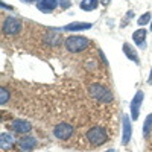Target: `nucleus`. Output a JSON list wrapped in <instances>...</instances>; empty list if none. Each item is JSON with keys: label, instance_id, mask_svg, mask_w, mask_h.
Returning <instances> with one entry per match:
<instances>
[{"label": "nucleus", "instance_id": "1", "mask_svg": "<svg viewBox=\"0 0 152 152\" xmlns=\"http://www.w3.org/2000/svg\"><path fill=\"white\" fill-rule=\"evenodd\" d=\"M85 138L93 148H97V146L104 145L108 140V134H107V129L104 128V126L96 125V126H91V128L87 131Z\"/></svg>", "mask_w": 152, "mask_h": 152}, {"label": "nucleus", "instance_id": "2", "mask_svg": "<svg viewBox=\"0 0 152 152\" xmlns=\"http://www.w3.org/2000/svg\"><path fill=\"white\" fill-rule=\"evenodd\" d=\"M88 46H90V41H88L85 37L73 35V37H69L66 40V49L69 50V52H72V53L82 52V50H85Z\"/></svg>", "mask_w": 152, "mask_h": 152}, {"label": "nucleus", "instance_id": "3", "mask_svg": "<svg viewBox=\"0 0 152 152\" xmlns=\"http://www.w3.org/2000/svg\"><path fill=\"white\" fill-rule=\"evenodd\" d=\"M90 96L100 100V102H110V100L113 99V94L111 91L108 90L107 87L100 85V84H93L90 85Z\"/></svg>", "mask_w": 152, "mask_h": 152}, {"label": "nucleus", "instance_id": "4", "mask_svg": "<svg viewBox=\"0 0 152 152\" xmlns=\"http://www.w3.org/2000/svg\"><path fill=\"white\" fill-rule=\"evenodd\" d=\"M53 135L58 138V140H69V138L73 135V126L70 123L61 122L53 128Z\"/></svg>", "mask_w": 152, "mask_h": 152}, {"label": "nucleus", "instance_id": "5", "mask_svg": "<svg viewBox=\"0 0 152 152\" xmlns=\"http://www.w3.org/2000/svg\"><path fill=\"white\" fill-rule=\"evenodd\" d=\"M3 34L6 35H15L21 31V21L15 17H6L3 20Z\"/></svg>", "mask_w": 152, "mask_h": 152}, {"label": "nucleus", "instance_id": "6", "mask_svg": "<svg viewBox=\"0 0 152 152\" xmlns=\"http://www.w3.org/2000/svg\"><path fill=\"white\" fill-rule=\"evenodd\" d=\"M143 96H145L143 91H137L135 96H134V99H132V102H131L129 110H131V116H132L134 120L138 119V111H140V107L143 104Z\"/></svg>", "mask_w": 152, "mask_h": 152}, {"label": "nucleus", "instance_id": "7", "mask_svg": "<svg viewBox=\"0 0 152 152\" xmlns=\"http://www.w3.org/2000/svg\"><path fill=\"white\" fill-rule=\"evenodd\" d=\"M11 129L17 134H26L32 129V125L26 120H14L11 123Z\"/></svg>", "mask_w": 152, "mask_h": 152}, {"label": "nucleus", "instance_id": "8", "mask_svg": "<svg viewBox=\"0 0 152 152\" xmlns=\"http://www.w3.org/2000/svg\"><path fill=\"white\" fill-rule=\"evenodd\" d=\"M18 146H20L21 151L28 152V151H32L37 146V140L32 135H23L21 138H18Z\"/></svg>", "mask_w": 152, "mask_h": 152}, {"label": "nucleus", "instance_id": "9", "mask_svg": "<svg viewBox=\"0 0 152 152\" xmlns=\"http://www.w3.org/2000/svg\"><path fill=\"white\" fill-rule=\"evenodd\" d=\"M131 132H132V128H131V122L128 119L126 114H123V135H122V143L123 145H128L129 140H131Z\"/></svg>", "mask_w": 152, "mask_h": 152}, {"label": "nucleus", "instance_id": "10", "mask_svg": "<svg viewBox=\"0 0 152 152\" xmlns=\"http://www.w3.org/2000/svg\"><path fill=\"white\" fill-rule=\"evenodd\" d=\"M14 135L9 134V132H2L0 135V146H2V151H6V149H11L12 145H14Z\"/></svg>", "mask_w": 152, "mask_h": 152}, {"label": "nucleus", "instance_id": "11", "mask_svg": "<svg viewBox=\"0 0 152 152\" xmlns=\"http://www.w3.org/2000/svg\"><path fill=\"white\" fill-rule=\"evenodd\" d=\"M56 6H58V0H41V2H38V5H37V8L43 12H50Z\"/></svg>", "mask_w": 152, "mask_h": 152}, {"label": "nucleus", "instance_id": "12", "mask_svg": "<svg viewBox=\"0 0 152 152\" xmlns=\"http://www.w3.org/2000/svg\"><path fill=\"white\" fill-rule=\"evenodd\" d=\"M123 52H125V55L128 56L131 61H134L135 64H138V56H137V50L131 46V44H128V43H125L123 44Z\"/></svg>", "mask_w": 152, "mask_h": 152}, {"label": "nucleus", "instance_id": "13", "mask_svg": "<svg viewBox=\"0 0 152 152\" xmlns=\"http://www.w3.org/2000/svg\"><path fill=\"white\" fill-rule=\"evenodd\" d=\"M91 28H93V23H70L64 29L66 31H85Z\"/></svg>", "mask_w": 152, "mask_h": 152}, {"label": "nucleus", "instance_id": "14", "mask_svg": "<svg viewBox=\"0 0 152 152\" xmlns=\"http://www.w3.org/2000/svg\"><path fill=\"white\" fill-rule=\"evenodd\" d=\"M145 37H146V31L143 28H140L132 34V40L137 46H145Z\"/></svg>", "mask_w": 152, "mask_h": 152}, {"label": "nucleus", "instance_id": "15", "mask_svg": "<svg viewBox=\"0 0 152 152\" xmlns=\"http://www.w3.org/2000/svg\"><path fill=\"white\" fill-rule=\"evenodd\" d=\"M99 5V0H82L81 2V8L84 11H91V9H96Z\"/></svg>", "mask_w": 152, "mask_h": 152}, {"label": "nucleus", "instance_id": "16", "mask_svg": "<svg viewBox=\"0 0 152 152\" xmlns=\"http://www.w3.org/2000/svg\"><path fill=\"white\" fill-rule=\"evenodd\" d=\"M151 134H152V114H149V116L146 117L145 125H143V135L149 137Z\"/></svg>", "mask_w": 152, "mask_h": 152}, {"label": "nucleus", "instance_id": "17", "mask_svg": "<svg viewBox=\"0 0 152 152\" xmlns=\"http://www.w3.org/2000/svg\"><path fill=\"white\" fill-rule=\"evenodd\" d=\"M149 20H151V12H145V14L138 18V24H140V26H145V24L149 23Z\"/></svg>", "mask_w": 152, "mask_h": 152}, {"label": "nucleus", "instance_id": "18", "mask_svg": "<svg viewBox=\"0 0 152 152\" xmlns=\"http://www.w3.org/2000/svg\"><path fill=\"white\" fill-rule=\"evenodd\" d=\"M0 94H2V97H0V104L3 105L6 100H8V97H9V94H8V91H6V88H5V87L0 88Z\"/></svg>", "mask_w": 152, "mask_h": 152}, {"label": "nucleus", "instance_id": "19", "mask_svg": "<svg viewBox=\"0 0 152 152\" xmlns=\"http://www.w3.org/2000/svg\"><path fill=\"white\" fill-rule=\"evenodd\" d=\"M58 3L61 5L62 9H67V8H70V5H72L70 0H58Z\"/></svg>", "mask_w": 152, "mask_h": 152}, {"label": "nucleus", "instance_id": "20", "mask_svg": "<svg viewBox=\"0 0 152 152\" xmlns=\"http://www.w3.org/2000/svg\"><path fill=\"white\" fill-rule=\"evenodd\" d=\"M148 84L152 85V70H151V75H149V79H148Z\"/></svg>", "mask_w": 152, "mask_h": 152}, {"label": "nucleus", "instance_id": "21", "mask_svg": "<svg viewBox=\"0 0 152 152\" xmlns=\"http://www.w3.org/2000/svg\"><path fill=\"white\" fill-rule=\"evenodd\" d=\"M108 2H110V0H102V3H104V5H107Z\"/></svg>", "mask_w": 152, "mask_h": 152}, {"label": "nucleus", "instance_id": "22", "mask_svg": "<svg viewBox=\"0 0 152 152\" xmlns=\"http://www.w3.org/2000/svg\"><path fill=\"white\" fill-rule=\"evenodd\" d=\"M105 152H114V149H108V151H105Z\"/></svg>", "mask_w": 152, "mask_h": 152}, {"label": "nucleus", "instance_id": "23", "mask_svg": "<svg viewBox=\"0 0 152 152\" xmlns=\"http://www.w3.org/2000/svg\"><path fill=\"white\" fill-rule=\"evenodd\" d=\"M149 152H152V142H151V148H149Z\"/></svg>", "mask_w": 152, "mask_h": 152}, {"label": "nucleus", "instance_id": "24", "mask_svg": "<svg viewBox=\"0 0 152 152\" xmlns=\"http://www.w3.org/2000/svg\"><path fill=\"white\" fill-rule=\"evenodd\" d=\"M24 2H35V0H24Z\"/></svg>", "mask_w": 152, "mask_h": 152}, {"label": "nucleus", "instance_id": "25", "mask_svg": "<svg viewBox=\"0 0 152 152\" xmlns=\"http://www.w3.org/2000/svg\"><path fill=\"white\" fill-rule=\"evenodd\" d=\"M151 31H152V23H151Z\"/></svg>", "mask_w": 152, "mask_h": 152}]
</instances>
